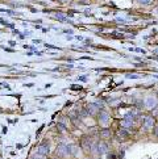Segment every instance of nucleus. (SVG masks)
I'll use <instances>...</instances> for the list:
<instances>
[{"label": "nucleus", "instance_id": "obj_5", "mask_svg": "<svg viewBox=\"0 0 158 159\" xmlns=\"http://www.w3.org/2000/svg\"><path fill=\"white\" fill-rule=\"evenodd\" d=\"M98 120H99V124L100 125H107L109 122V120H111V117H109V113L107 111H104V109H102L99 112V114H98Z\"/></svg>", "mask_w": 158, "mask_h": 159}, {"label": "nucleus", "instance_id": "obj_3", "mask_svg": "<svg viewBox=\"0 0 158 159\" xmlns=\"http://www.w3.org/2000/svg\"><path fill=\"white\" fill-rule=\"evenodd\" d=\"M144 107H146L148 109L153 111L156 107H158V99H157V97H154L153 95L146 96L145 100H144Z\"/></svg>", "mask_w": 158, "mask_h": 159}, {"label": "nucleus", "instance_id": "obj_22", "mask_svg": "<svg viewBox=\"0 0 158 159\" xmlns=\"http://www.w3.org/2000/svg\"><path fill=\"white\" fill-rule=\"evenodd\" d=\"M9 45H11V46H15V45H16V42H13V41H11V42H9Z\"/></svg>", "mask_w": 158, "mask_h": 159}, {"label": "nucleus", "instance_id": "obj_6", "mask_svg": "<svg viewBox=\"0 0 158 159\" xmlns=\"http://www.w3.org/2000/svg\"><path fill=\"white\" fill-rule=\"evenodd\" d=\"M109 153V145L107 141H100L98 142V155H104Z\"/></svg>", "mask_w": 158, "mask_h": 159}, {"label": "nucleus", "instance_id": "obj_21", "mask_svg": "<svg viewBox=\"0 0 158 159\" xmlns=\"http://www.w3.org/2000/svg\"><path fill=\"white\" fill-rule=\"evenodd\" d=\"M2 86H3V87H5V88H9V86L7 84V83H2Z\"/></svg>", "mask_w": 158, "mask_h": 159}, {"label": "nucleus", "instance_id": "obj_14", "mask_svg": "<svg viewBox=\"0 0 158 159\" xmlns=\"http://www.w3.org/2000/svg\"><path fill=\"white\" fill-rule=\"evenodd\" d=\"M30 159H46V157H44V155H41V154H38V153H36V154L32 155Z\"/></svg>", "mask_w": 158, "mask_h": 159}, {"label": "nucleus", "instance_id": "obj_13", "mask_svg": "<svg viewBox=\"0 0 158 159\" xmlns=\"http://www.w3.org/2000/svg\"><path fill=\"white\" fill-rule=\"evenodd\" d=\"M54 16H55V19H58L59 21H66V20H67V17L65 16L63 13H59V12H57V13L54 14Z\"/></svg>", "mask_w": 158, "mask_h": 159}, {"label": "nucleus", "instance_id": "obj_15", "mask_svg": "<svg viewBox=\"0 0 158 159\" xmlns=\"http://www.w3.org/2000/svg\"><path fill=\"white\" fill-rule=\"evenodd\" d=\"M95 103H96V105L99 107V109H100V111H102L103 108H104V103H103V101H100V100H96Z\"/></svg>", "mask_w": 158, "mask_h": 159}, {"label": "nucleus", "instance_id": "obj_2", "mask_svg": "<svg viewBox=\"0 0 158 159\" xmlns=\"http://www.w3.org/2000/svg\"><path fill=\"white\" fill-rule=\"evenodd\" d=\"M92 145H94V141H92V137L91 136L82 137V139H81V147L86 151V153H90V150H91Z\"/></svg>", "mask_w": 158, "mask_h": 159}, {"label": "nucleus", "instance_id": "obj_20", "mask_svg": "<svg viewBox=\"0 0 158 159\" xmlns=\"http://www.w3.org/2000/svg\"><path fill=\"white\" fill-rule=\"evenodd\" d=\"M79 80H82V82H86V80H87V78H86V76H81V78H79Z\"/></svg>", "mask_w": 158, "mask_h": 159}, {"label": "nucleus", "instance_id": "obj_25", "mask_svg": "<svg viewBox=\"0 0 158 159\" xmlns=\"http://www.w3.org/2000/svg\"><path fill=\"white\" fill-rule=\"evenodd\" d=\"M46 159H49V158H46Z\"/></svg>", "mask_w": 158, "mask_h": 159}, {"label": "nucleus", "instance_id": "obj_24", "mask_svg": "<svg viewBox=\"0 0 158 159\" xmlns=\"http://www.w3.org/2000/svg\"><path fill=\"white\" fill-rule=\"evenodd\" d=\"M59 2H62V3H65V2H69V0H59Z\"/></svg>", "mask_w": 158, "mask_h": 159}, {"label": "nucleus", "instance_id": "obj_12", "mask_svg": "<svg viewBox=\"0 0 158 159\" xmlns=\"http://www.w3.org/2000/svg\"><path fill=\"white\" fill-rule=\"evenodd\" d=\"M78 150H79V147L77 146V145H74V143H70V153H71V157H75L78 153Z\"/></svg>", "mask_w": 158, "mask_h": 159}, {"label": "nucleus", "instance_id": "obj_19", "mask_svg": "<svg viewBox=\"0 0 158 159\" xmlns=\"http://www.w3.org/2000/svg\"><path fill=\"white\" fill-rule=\"evenodd\" d=\"M127 78H133V79H136V78H138V75H127Z\"/></svg>", "mask_w": 158, "mask_h": 159}, {"label": "nucleus", "instance_id": "obj_8", "mask_svg": "<svg viewBox=\"0 0 158 159\" xmlns=\"http://www.w3.org/2000/svg\"><path fill=\"white\" fill-rule=\"evenodd\" d=\"M142 125L146 130L153 129L154 126H156V120H154L153 116H146V117L144 118V121H142Z\"/></svg>", "mask_w": 158, "mask_h": 159}, {"label": "nucleus", "instance_id": "obj_17", "mask_svg": "<svg viewBox=\"0 0 158 159\" xmlns=\"http://www.w3.org/2000/svg\"><path fill=\"white\" fill-rule=\"evenodd\" d=\"M154 136L158 138V122L156 124V126H154Z\"/></svg>", "mask_w": 158, "mask_h": 159}, {"label": "nucleus", "instance_id": "obj_16", "mask_svg": "<svg viewBox=\"0 0 158 159\" xmlns=\"http://www.w3.org/2000/svg\"><path fill=\"white\" fill-rule=\"evenodd\" d=\"M137 2L140 3V4H144V5H148L152 3V0H137Z\"/></svg>", "mask_w": 158, "mask_h": 159}, {"label": "nucleus", "instance_id": "obj_7", "mask_svg": "<svg viewBox=\"0 0 158 159\" xmlns=\"http://www.w3.org/2000/svg\"><path fill=\"white\" fill-rule=\"evenodd\" d=\"M84 109L87 111V113L90 116H96V114H99V112H100L99 107L96 105V103H88L87 105L84 107Z\"/></svg>", "mask_w": 158, "mask_h": 159}, {"label": "nucleus", "instance_id": "obj_23", "mask_svg": "<svg viewBox=\"0 0 158 159\" xmlns=\"http://www.w3.org/2000/svg\"><path fill=\"white\" fill-rule=\"evenodd\" d=\"M153 53H154V54H157V55H158V49H156V50H153Z\"/></svg>", "mask_w": 158, "mask_h": 159}, {"label": "nucleus", "instance_id": "obj_9", "mask_svg": "<svg viewBox=\"0 0 158 159\" xmlns=\"http://www.w3.org/2000/svg\"><path fill=\"white\" fill-rule=\"evenodd\" d=\"M116 137H117L118 141H124V139H127L129 137V132L127 129H124V128H120L116 132Z\"/></svg>", "mask_w": 158, "mask_h": 159}, {"label": "nucleus", "instance_id": "obj_4", "mask_svg": "<svg viewBox=\"0 0 158 159\" xmlns=\"http://www.w3.org/2000/svg\"><path fill=\"white\" fill-rule=\"evenodd\" d=\"M37 153L38 154H41V155H44V157H48V155L50 154V145L48 141H42L41 143L38 145V147H37Z\"/></svg>", "mask_w": 158, "mask_h": 159}, {"label": "nucleus", "instance_id": "obj_1", "mask_svg": "<svg viewBox=\"0 0 158 159\" xmlns=\"http://www.w3.org/2000/svg\"><path fill=\"white\" fill-rule=\"evenodd\" d=\"M55 155L58 158H69V157H71L70 143H58V145H57Z\"/></svg>", "mask_w": 158, "mask_h": 159}, {"label": "nucleus", "instance_id": "obj_18", "mask_svg": "<svg viewBox=\"0 0 158 159\" xmlns=\"http://www.w3.org/2000/svg\"><path fill=\"white\" fill-rule=\"evenodd\" d=\"M152 112H153V117H154V116H157L158 114V107L154 108V111H152Z\"/></svg>", "mask_w": 158, "mask_h": 159}, {"label": "nucleus", "instance_id": "obj_10", "mask_svg": "<svg viewBox=\"0 0 158 159\" xmlns=\"http://www.w3.org/2000/svg\"><path fill=\"white\" fill-rule=\"evenodd\" d=\"M99 136L103 138V141H107V139H111V137H112V132H111L109 128H103L99 132Z\"/></svg>", "mask_w": 158, "mask_h": 159}, {"label": "nucleus", "instance_id": "obj_11", "mask_svg": "<svg viewBox=\"0 0 158 159\" xmlns=\"http://www.w3.org/2000/svg\"><path fill=\"white\" fill-rule=\"evenodd\" d=\"M121 128H124L127 130L133 128V120H131V118H124V120L121 121Z\"/></svg>", "mask_w": 158, "mask_h": 159}]
</instances>
